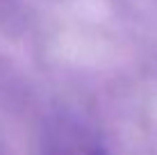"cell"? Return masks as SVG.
Here are the masks:
<instances>
[{
    "instance_id": "obj_1",
    "label": "cell",
    "mask_w": 157,
    "mask_h": 155,
    "mask_svg": "<svg viewBox=\"0 0 157 155\" xmlns=\"http://www.w3.org/2000/svg\"><path fill=\"white\" fill-rule=\"evenodd\" d=\"M43 155H105V151L84 130L71 123H62L48 130L43 141Z\"/></svg>"
}]
</instances>
